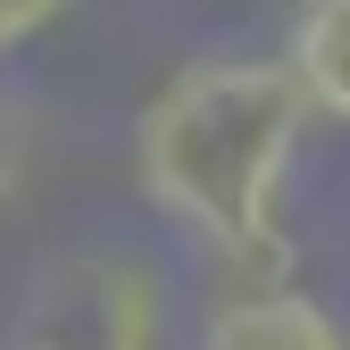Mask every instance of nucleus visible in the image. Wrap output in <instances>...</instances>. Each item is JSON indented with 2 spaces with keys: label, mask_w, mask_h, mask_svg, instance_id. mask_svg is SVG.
I'll return each instance as SVG.
<instances>
[{
  "label": "nucleus",
  "mask_w": 350,
  "mask_h": 350,
  "mask_svg": "<svg viewBox=\"0 0 350 350\" xmlns=\"http://www.w3.org/2000/svg\"><path fill=\"white\" fill-rule=\"evenodd\" d=\"M284 67L300 75V92H309L317 117L350 125V0H309V9H300Z\"/></svg>",
  "instance_id": "3"
},
{
  "label": "nucleus",
  "mask_w": 350,
  "mask_h": 350,
  "mask_svg": "<svg viewBox=\"0 0 350 350\" xmlns=\"http://www.w3.org/2000/svg\"><path fill=\"white\" fill-rule=\"evenodd\" d=\"M59 9H67V0H0V59H9L17 42H33Z\"/></svg>",
  "instance_id": "4"
},
{
  "label": "nucleus",
  "mask_w": 350,
  "mask_h": 350,
  "mask_svg": "<svg viewBox=\"0 0 350 350\" xmlns=\"http://www.w3.org/2000/svg\"><path fill=\"white\" fill-rule=\"evenodd\" d=\"M300 125H309V92L284 59H217L175 75L142 109L134 175L150 208L175 217L217 258H267Z\"/></svg>",
  "instance_id": "1"
},
{
  "label": "nucleus",
  "mask_w": 350,
  "mask_h": 350,
  "mask_svg": "<svg viewBox=\"0 0 350 350\" xmlns=\"http://www.w3.org/2000/svg\"><path fill=\"white\" fill-rule=\"evenodd\" d=\"M9 184H17V125L0 117V200H9Z\"/></svg>",
  "instance_id": "5"
},
{
  "label": "nucleus",
  "mask_w": 350,
  "mask_h": 350,
  "mask_svg": "<svg viewBox=\"0 0 350 350\" xmlns=\"http://www.w3.org/2000/svg\"><path fill=\"white\" fill-rule=\"evenodd\" d=\"M200 350H350L309 292H242L208 317Z\"/></svg>",
  "instance_id": "2"
}]
</instances>
